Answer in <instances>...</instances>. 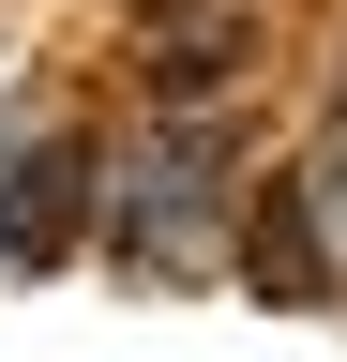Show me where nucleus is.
<instances>
[{"instance_id":"1","label":"nucleus","mask_w":347,"mask_h":362,"mask_svg":"<svg viewBox=\"0 0 347 362\" xmlns=\"http://www.w3.org/2000/svg\"><path fill=\"white\" fill-rule=\"evenodd\" d=\"M211 151H227V136H182V151L106 211V242L136 257V272H196V257H211Z\"/></svg>"},{"instance_id":"2","label":"nucleus","mask_w":347,"mask_h":362,"mask_svg":"<svg viewBox=\"0 0 347 362\" xmlns=\"http://www.w3.org/2000/svg\"><path fill=\"white\" fill-rule=\"evenodd\" d=\"M242 257H257V287H272V302H317V287H332V257H317V197H302V181H257Z\"/></svg>"},{"instance_id":"3","label":"nucleus","mask_w":347,"mask_h":362,"mask_svg":"<svg viewBox=\"0 0 347 362\" xmlns=\"http://www.w3.org/2000/svg\"><path fill=\"white\" fill-rule=\"evenodd\" d=\"M227 76H242V30H182V45L151 61V106H211Z\"/></svg>"},{"instance_id":"4","label":"nucleus","mask_w":347,"mask_h":362,"mask_svg":"<svg viewBox=\"0 0 347 362\" xmlns=\"http://www.w3.org/2000/svg\"><path fill=\"white\" fill-rule=\"evenodd\" d=\"M166 16H196V0H136V30H166Z\"/></svg>"}]
</instances>
